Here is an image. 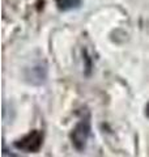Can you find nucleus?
Segmentation results:
<instances>
[{"mask_svg":"<svg viewBox=\"0 0 149 157\" xmlns=\"http://www.w3.org/2000/svg\"><path fill=\"white\" fill-rule=\"evenodd\" d=\"M81 0H56V4L59 9H63V11H69V9L77 8L80 6Z\"/></svg>","mask_w":149,"mask_h":157,"instance_id":"nucleus-3","label":"nucleus"},{"mask_svg":"<svg viewBox=\"0 0 149 157\" xmlns=\"http://www.w3.org/2000/svg\"><path fill=\"white\" fill-rule=\"evenodd\" d=\"M89 132H90V124H89L88 119H82L80 123L74 127V130L71 134V139H72L73 145L76 147L77 149L84 148V145H85L86 140H88Z\"/></svg>","mask_w":149,"mask_h":157,"instance_id":"nucleus-2","label":"nucleus"},{"mask_svg":"<svg viewBox=\"0 0 149 157\" xmlns=\"http://www.w3.org/2000/svg\"><path fill=\"white\" fill-rule=\"evenodd\" d=\"M42 143H43V135L39 131L34 130L29 132L28 135H25L24 137H21V139H18L14 143V147L20 151L32 153V152L39 151V148L42 147Z\"/></svg>","mask_w":149,"mask_h":157,"instance_id":"nucleus-1","label":"nucleus"}]
</instances>
